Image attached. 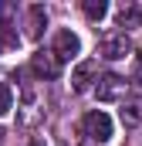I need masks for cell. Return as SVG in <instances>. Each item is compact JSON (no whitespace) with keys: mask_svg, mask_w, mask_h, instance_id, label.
I'll return each instance as SVG.
<instances>
[{"mask_svg":"<svg viewBox=\"0 0 142 146\" xmlns=\"http://www.w3.org/2000/svg\"><path fill=\"white\" fill-rule=\"evenodd\" d=\"M81 126H85V133H88L95 143L112 139V119H108V112H102V109H91L85 119H81Z\"/></svg>","mask_w":142,"mask_h":146,"instance_id":"6da1fadb","label":"cell"},{"mask_svg":"<svg viewBox=\"0 0 142 146\" xmlns=\"http://www.w3.org/2000/svg\"><path fill=\"white\" fill-rule=\"evenodd\" d=\"M81 51V41H78V34L74 31H68V27H61L58 34H54V48H51V54L64 65V61H71L74 54Z\"/></svg>","mask_w":142,"mask_h":146,"instance_id":"7a4b0ae2","label":"cell"},{"mask_svg":"<svg viewBox=\"0 0 142 146\" xmlns=\"http://www.w3.org/2000/svg\"><path fill=\"white\" fill-rule=\"evenodd\" d=\"M95 95H98V102H118L125 95V82L118 75H102L95 85Z\"/></svg>","mask_w":142,"mask_h":146,"instance_id":"3957f363","label":"cell"},{"mask_svg":"<svg viewBox=\"0 0 142 146\" xmlns=\"http://www.w3.org/2000/svg\"><path fill=\"white\" fill-rule=\"evenodd\" d=\"M95 75H98V61H91V58H88V61H81V65L71 72V88H74V92H88V88H91V82H98Z\"/></svg>","mask_w":142,"mask_h":146,"instance_id":"277c9868","label":"cell"},{"mask_svg":"<svg viewBox=\"0 0 142 146\" xmlns=\"http://www.w3.org/2000/svg\"><path fill=\"white\" fill-rule=\"evenodd\" d=\"M31 72L41 75V78H58L61 61H58L51 51H34V58H31Z\"/></svg>","mask_w":142,"mask_h":146,"instance_id":"5b68a950","label":"cell"},{"mask_svg":"<svg viewBox=\"0 0 142 146\" xmlns=\"http://www.w3.org/2000/svg\"><path fill=\"white\" fill-rule=\"evenodd\" d=\"M132 51V41L125 34H115V37H105L102 41V58H108V61H118V58H125Z\"/></svg>","mask_w":142,"mask_h":146,"instance_id":"8992f818","label":"cell"},{"mask_svg":"<svg viewBox=\"0 0 142 146\" xmlns=\"http://www.w3.org/2000/svg\"><path fill=\"white\" fill-rule=\"evenodd\" d=\"M44 24H47V14H44V7H41V3H34V7L27 10V37L37 41V37L44 34Z\"/></svg>","mask_w":142,"mask_h":146,"instance_id":"52a82bcc","label":"cell"},{"mask_svg":"<svg viewBox=\"0 0 142 146\" xmlns=\"http://www.w3.org/2000/svg\"><path fill=\"white\" fill-rule=\"evenodd\" d=\"M105 14H108L105 0H85V17H88V21H102Z\"/></svg>","mask_w":142,"mask_h":146,"instance_id":"ba28073f","label":"cell"},{"mask_svg":"<svg viewBox=\"0 0 142 146\" xmlns=\"http://www.w3.org/2000/svg\"><path fill=\"white\" fill-rule=\"evenodd\" d=\"M122 122H125V126H139V122H142V106H139V102L122 106Z\"/></svg>","mask_w":142,"mask_h":146,"instance_id":"9c48e42d","label":"cell"},{"mask_svg":"<svg viewBox=\"0 0 142 146\" xmlns=\"http://www.w3.org/2000/svg\"><path fill=\"white\" fill-rule=\"evenodd\" d=\"M10 109H14V88L7 82H0V115H7Z\"/></svg>","mask_w":142,"mask_h":146,"instance_id":"30bf717a","label":"cell"},{"mask_svg":"<svg viewBox=\"0 0 142 146\" xmlns=\"http://www.w3.org/2000/svg\"><path fill=\"white\" fill-rule=\"evenodd\" d=\"M118 24H122V27H139V10H135V7H122Z\"/></svg>","mask_w":142,"mask_h":146,"instance_id":"8fae6325","label":"cell"},{"mask_svg":"<svg viewBox=\"0 0 142 146\" xmlns=\"http://www.w3.org/2000/svg\"><path fill=\"white\" fill-rule=\"evenodd\" d=\"M17 14V7L14 3H0V31H7V24H10V17Z\"/></svg>","mask_w":142,"mask_h":146,"instance_id":"7c38bea8","label":"cell"},{"mask_svg":"<svg viewBox=\"0 0 142 146\" xmlns=\"http://www.w3.org/2000/svg\"><path fill=\"white\" fill-rule=\"evenodd\" d=\"M10 48H17V34H10V31H0V51H10Z\"/></svg>","mask_w":142,"mask_h":146,"instance_id":"4fadbf2b","label":"cell"},{"mask_svg":"<svg viewBox=\"0 0 142 146\" xmlns=\"http://www.w3.org/2000/svg\"><path fill=\"white\" fill-rule=\"evenodd\" d=\"M132 78L142 85V51H135V68H132Z\"/></svg>","mask_w":142,"mask_h":146,"instance_id":"5bb4252c","label":"cell"},{"mask_svg":"<svg viewBox=\"0 0 142 146\" xmlns=\"http://www.w3.org/2000/svg\"><path fill=\"white\" fill-rule=\"evenodd\" d=\"M27 146H47V143H44L41 136H34V139H31V143H27Z\"/></svg>","mask_w":142,"mask_h":146,"instance_id":"9a60e30c","label":"cell"},{"mask_svg":"<svg viewBox=\"0 0 142 146\" xmlns=\"http://www.w3.org/2000/svg\"><path fill=\"white\" fill-rule=\"evenodd\" d=\"M0 136H3V129H0Z\"/></svg>","mask_w":142,"mask_h":146,"instance_id":"2e32d148","label":"cell"}]
</instances>
